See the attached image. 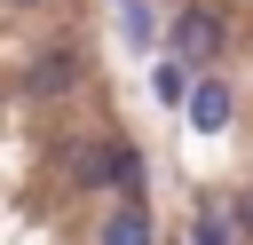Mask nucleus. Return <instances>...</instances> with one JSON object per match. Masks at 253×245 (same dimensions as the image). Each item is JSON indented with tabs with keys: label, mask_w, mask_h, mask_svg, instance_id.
Masks as SVG:
<instances>
[{
	"label": "nucleus",
	"mask_w": 253,
	"mask_h": 245,
	"mask_svg": "<svg viewBox=\"0 0 253 245\" xmlns=\"http://www.w3.org/2000/svg\"><path fill=\"white\" fill-rule=\"evenodd\" d=\"M103 190H119V198H142V150H134L126 134H103Z\"/></svg>",
	"instance_id": "obj_4"
},
{
	"label": "nucleus",
	"mask_w": 253,
	"mask_h": 245,
	"mask_svg": "<svg viewBox=\"0 0 253 245\" xmlns=\"http://www.w3.org/2000/svg\"><path fill=\"white\" fill-rule=\"evenodd\" d=\"M95 245H158V229H150V205H142V198H126V205L103 221V237H95Z\"/></svg>",
	"instance_id": "obj_5"
},
{
	"label": "nucleus",
	"mask_w": 253,
	"mask_h": 245,
	"mask_svg": "<svg viewBox=\"0 0 253 245\" xmlns=\"http://www.w3.org/2000/svg\"><path fill=\"white\" fill-rule=\"evenodd\" d=\"M229 221H237V237H253V190H237V205H229Z\"/></svg>",
	"instance_id": "obj_9"
},
{
	"label": "nucleus",
	"mask_w": 253,
	"mask_h": 245,
	"mask_svg": "<svg viewBox=\"0 0 253 245\" xmlns=\"http://www.w3.org/2000/svg\"><path fill=\"white\" fill-rule=\"evenodd\" d=\"M150 87H158V103H190V87H198V79H182V63H158V79H150Z\"/></svg>",
	"instance_id": "obj_8"
},
{
	"label": "nucleus",
	"mask_w": 253,
	"mask_h": 245,
	"mask_svg": "<svg viewBox=\"0 0 253 245\" xmlns=\"http://www.w3.org/2000/svg\"><path fill=\"white\" fill-rule=\"evenodd\" d=\"M119 32H126L134 47H150V40H158V24H150V8H142V0H119Z\"/></svg>",
	"instance_id": "obj_7"
},
{
	"label": "nucleus",
	"mask_w": 253,
	"mask_h": 245,
	"mask_svg": "<svg viewBox=\"0 0 253 245\" xmlns=\"http://www.w3.org/2000/svg\"><path fill=\"white\" fill-rule=\"evenodd\" d=\"M166 40H174V63H213V55H221V16H206V8H182Z\"/></svg>",
	"instance_id": "obj_2"
},
{
	"label": "nucleus",
	"mask_w": 253,
	"mask_h": 245,
	"mask_svg": "<svg viewBox=\"0 0 253 245\" xmlns=\"http://www.w3.org/2000/svg\"><path fill=\"white\" fill-rule=\"evenodd\" d=\"M190 245H237V221L221 213V205H198V237Z\"/></svg>",
	"instance_id": "obj_6"
},
{
	"label": "nucleus",
	"mask_w": 253,
	"mask_h": 245,
	"mask_svg": "<svg viewBox=\"0 0 253 245\" xmlns=\"http://www.w3.org/2000/svg\"><path fill=\"white\" fill-rule=\"evenodd\" d=\"M182 111H190V126H198V134H221V126H229V111H237V95H229V79H198Z\"/></svg>",
	"instance_id": "obj_3"
},
{
	"label": "nucleus",
	"mask_w": 253,
	"mask_h": 245,
	"mask_svg": "<svg viewBox=\"0 0 253 245\" xmlns=\"http://www.w3.org/2000/svg\"><path fill=\"white\" fill-rule=\"evenodd\" d=\"M71 87H79V47H47V55L24 63V95H32V103H55V95H71Z\"/></svg>",
	"instance_id": "obj_1"
}]
</instances>
